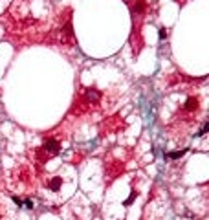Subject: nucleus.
Listing matches in <instances>:
<instances>
[{
    "mask_svg": "<svg viewBox=\"0 0 209 220\" xmlns=\"http://www.w3.org/2000/svg\"><path fill=\"white\" fill-rule=\"evenodd\" d=\"M42 151L48 152L50 156H57L59 151H61V143H59L57 139H53V138H48L46 141H44V145H42Z\"/></svg>",
    "mask_w": 209,
    "mask_h": 220,
    "instance_id": "1",
    "label": "nucleus"
},
{
    "mask_svg": "<svg viewBox=\"0 0 209 220\" xmlns=\"http://www.w3.org/2000/svg\"><path fill=\"white\" fill-rule=\"evenodd\" d=\"M198 108H200V101H198L196 96L195 97H189L185 101V105H183V110H185V112H196Z\"/></svg>",
    "mask_w": 209,
    "mask_h": 220,
    "instance_id": "2",
    "label": "nucleus"
},
{
    "mask_svg": "<svg viewBox=\"0 0 209 220\" xmlns=\"http://www.w3.org/2000/svg\"><path fill=\"white\" fill-rule=\"evenodd\" d=\"M46 187L50 189V191H53V193H57L59 189L62 187V176H53L50 182L46 183Z\"/></svg>",
    "mask_w": 209,
    "mask_h": 220,
    "instance_id": "3",
    "label": "nucleus"
},
{
    "mask_svg": "<svg viewBox=\"0 0 209 220\" xmlns=\"http://www.w3.org/2000/svg\"><path fill=\"white\" fill-rule=\"evenodd\" d=\"M132 9L136 13H143V11H145V0H136L134 6H132Z\"/></svg>",
    "mask_w": 209,
    "mask_h": 220,
    "instance_id": "4",
    "label": "nucleus"
},
{
    "mask_svg": "<svg viewBox=\"0 0 209 220\" xmlns=\"http://www.w3.org/2000/svg\"><path fill=\"white\" fill-rule=\"evenodd\" d=\"M185 152H187V149H183V151H174V152H169V154H167V158H171V160H178V158H182Z\"/></svg>",
    "mask_w": 209,
    "mask_h": 220,
    "instance_id": "5",
    "label": "nucleus"
},
{
    "mask_svg": "<svg viewBox=\"0 0 209 220\" xmlns=\"http://www.w3.org/2000/svg\"><path fill=\"white\" fill-rule=\"evenodd\" d=\"M136 198H138V191H132L130 194H128V198L125 200V202H123V206H127V207H128V206H130V204H132Z\"/></svg>",
    "mask_w": 209,
    "mask_h": 220,
    "instance_id": "6",
    "label": "nucleus"
},
{
    "mask_svg": "<svg viewBox=\"0 0 209 220\" xmlns=\"http://www.w3.org/2000/svg\"><path fill=\"white\" fill-rule=\"evenodd\" d=\"M167 37V29H160V39H165Z\"/></svg>",
    "mask_w": 209,
    "mask_h": 220,
    "instance_id": "7",
    "label": "nucleus"
},
{
    "mask_svg": "<svg viewBox=\"0 0 209 220\" xmlns=\"http://www.w3.org/2000/svg\"><path fill=\"white\" fill-rule=\"evenodd\" d=\"M207 128H209V125H204V127H202V130H200V136H204V134L207 132Z\"/></svg>",
    "mask_w": 209,
    "mask_h": 220,
    "instance_id": "8",
    "label": "nucleus"
},
{
    "mask_svg": "<svg viewBox=\"0 0 209 220\" xmlns=\"http://www.w3.org/2000/svg\"><path fill=\"white\" fill-rule=\"evenodd\" d=\"M13 202H15V204H17V206H20V204H22V200H20V198H18V196H13Z\"/></svg>",
    "mask_w": 209,
    "mask_h": 220,
    "instance_id": "9",
    "label": "nucleus"
},
{
    "mask_svg": "<svg viewBox=\"0 0 209 220\" xmlns=\"http://www.w3.org/2000/svg\"><path fill=\"white\" fill-rule=\"evenodd\" d=\"M26 207H29V209L33 207V202H31V200H26Z\"/></svg>",
    "mask_w": 209,
    "mask_h": 220,
    "instance_id": "10",
    "label": "nucleus"
},
{
    "mask_svg": "<svg viewBox=\"0 0 209 220\" xmlns=\"http://www.w3.org/2000/svg\"><path fill=\"white\" fill-rule=\"evenodd\" d=\"M4 2H7V0H4ZM0 4H2V0H0Z\"/></svg>",
    "mask_w": 209,
    "mask_h": 220,
    "instance_id": "11",
    "label": "nucleus"
},
{
    "mask_svg": "<svg viewBox=\"0 0 209 220\" xmlns=\"http://www.w3.org/2000/svg\"><path fill=\"white\" fill-rule=\"evenodd\" d=\"M0 220H2V215H0Z\"/></svg>",
    "mask_w": 209,
    "mask_h": 220,
    "instance_id": "12",
    "label": "nucleus"
}]
</instances>
